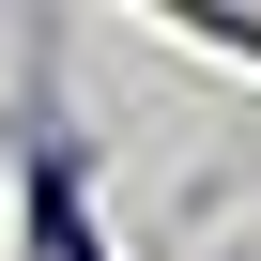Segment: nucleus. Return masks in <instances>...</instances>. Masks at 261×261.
<instances>
[]
</instances>
